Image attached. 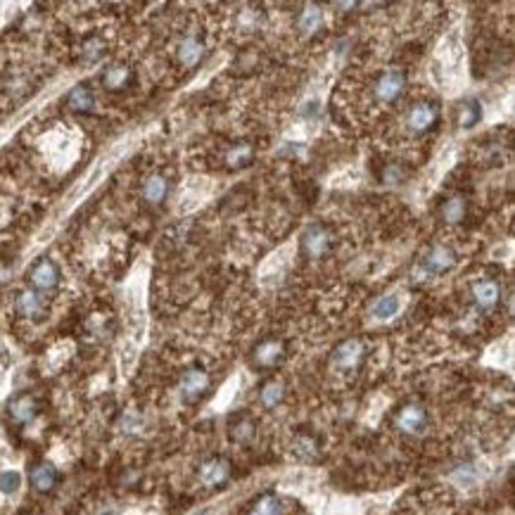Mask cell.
Here are the masks:
<instances>
[{"label": "cell", "instance_id": "cell-1", "mask_svg": "<svg viewBox=\"0 0 515 515\" xmlns=\"http://www.w3.org/2000/svg\"><path fill=\"white\" fill-rule=\"evenodd\" d=\"M397 430H401L404 435H420L425 428H428V413H425L423 406L418 404H408L397 413Z\"/></svg>", "mask_w": 515, "mask_h": 515}, {"label": "cell", "instance_id": "cell-2", "mask_svg": "<svg viewBox=\"0 0 515 515\" xmlns=\"http://www.w3.org/2000/svg\"><path fill=\"white\" fill-rule=\"evenodd\" d=\"M406 88V77L401 72H385L382 77L378 79V84H375V98L380 100V103H394L401 93H404Z\"/></svg>", "mask_w": 515, "mask_h": 515}, {"label": "cell", "instance_id": "cell-3", "mask_svg": "<svg viewBox=\"0 0 515 515\" xmlns=\"http://www.w3.org/2000/svg\"><path fill=\"white\" fill-rule=\"evenodd\" d=\"M29 278H31V285L36 287V292H48V290H53V287H58L60 271L50 259H41L34 268H31Z\"/></svg>", "mask_w": 515, "mask_h": 515}, {"label": "cell", "instance_id": "cell-4", "mask_svg": "<svg viewBox=\"0 0 515 515\" xmlns=\"http://www.w3.org/2000/svg\"><path fill=\"white\" fill-rule=\"evenodd\" d=\"M363 359V344L359 340H347L332 351V366L340 370H354Z\"/></svg>", "mask_w": 515, "mask_h": 515}, {"label": "cell", "instance_id": "cell-5", "mask_svg": "<svg viewBox=\"0 0 515 515\" xmlns=\"http://www.w3.org/2000/svg\"><path fill=\"white\" fill-rule=\"evenodd\" d=\"M456 263V254L454 249L447 247V245H437V247H432L428 256L423 259V271L425 273H444L449 271L451 266Z\"/></svg>", "mask_w": 515, "mask_h": 515}, {"label": "cell", "instance_id": "cell-6", "mask_svg": "<svg viewBox=\"0 0 515 515\" xmlns=\"http://www.w3.org/2000/svg\"><path fill=\"white\" fill-rule=\"evenodd\" d=\"M473 299L480 311H492L501 299V285L496 280H477L473 285Z\"/></svg>", "mask_w": 515, "mask_h": 515}, {"label": "cell", "instance_id": "cell-7", "mask_svg": "<svg viewBox=\"0 0 515 515\" xmlns=\"http://www.w3.org/2000/svg\"><path fill=\"white\" fill-rule=\"evenodd\" d=\"M230 477V466L226 458H209L200 466V480L207 487H219Z\"/></svg>", "mask_w": 515, "mask_h": 515}, {"label": "cell", "instance_id": "cell-8", "mask_svg": "<svg viewBox=\"0 0 515 515\" xmlns=\"http://www.w3.org/2000/svg\"><path fill=\"white\" fill-rule=\"evenodd\" d=\"M209 389V375L200 368H190L181 378V392L185 399H200Z\"/></svg>", "mask_w": 515, "mask_h": 515}, {"label": "cell", "instance_id": "cell-9", "mask_svg": "<svg viewBox=\"0 0 515 515\" xmlns=\"http://www.w3.org/2000/svg\"><path fill=\"white\" fill-rule=\"evenodd\" d=\"M408 126L411 131H416V133H423V131L432 129V124L437 122V107L430 103H420L416 105L411 112H408Z\"/></svg>", "mask_w": 515, "mask_h": 515}, {"label": "cell", "instance_id": "cell-10", "mask_svg": "<svg viewBox=\"0 0 515 515\" xmlns=\"http://www.w3.org/2000/svg\"><path fill=\"white\" fill-rule=\"evenodd\" d=\"M304 249L309 252V256H321L328 252L330 247V235L323 226H311L309 230L304 233Z\"/></svg>", "mask_w": 515, "mask_h": 515}, {"label": "cell", "instance_id": "cell-11", "mask_svg": "<svg viewBox=\"0 0 515 515\" xmlns=\"http://www.w3.org/2000/svg\"><path fill=\"white\" fill-rule=\"evenodd\" d=\"M31 485H34L36 492H50L55 485H58V470L50 463H36L31 468Z\"/></svg>", "mask_w": 515, "mask_h": 515}, {"label": "cell", "instance_id": "cell-12", "mask_svg": "<svg viewBox=\"0 0 515 515\" xmlns=\"http://www.w3.org/2000/svg\"><path fill=\"white\" fill-rule=\"evenodd\" d=\"M280 359H282V344L275 340L261 342L254 349V363L259 368H273L275 363H280Z\"/></svg>", "mask_w": 515, "mask_h": 515}, {"label": "cell", "instance_id": "cell-13", "mask_svg": "<svg viewBox=\"0 0 515 515\" xmlns=\"http://www.w3.org/2000/svg\"><path fill=\"white\" fill-rule=\"evenodd\" d=\"M17 313L24 318H39L43 313V299L36 290H24L17 297Z\"/></svg>", "mask_w": 515, "mask_h": 515}, {"label": "cell", "instance_id": "cell-14", "mask_svg": "<svg viewBox=\"0 0 515 515\" xmlns=\"http://www.w3.org/2000/svg\"><path fill=\"white\" fill-rule=\"evenodd\" d=\"M167 193H169V183H167V178L164 176H150V178L145 181V185H143V200L150 204H159V202H164V197H167Z\"/></svg>", "mask_w": 515, "mask_h": 515}, {"label": "cell", "instance_id": "cell-15", "mask_svg": "<svg viewBox=\"0 0 515 515\" xmlns=\"http://www.w3.org/2000/svg\"><path fill=\"white\" fill-rule=\"evenodd\" d=\"M36 408H39L36 406V399L29 397V394H22V397H17L10 404V418L15 423H29L36 416Z\"/></svg>", "mask_w": 515, "mask_h": 515}, {"label": "cell", "instance_id": "cell-16", "mask_svg": "<svg viewBox=\"0 0 515 515\" xmlns=\"http://www.w3.org/2000/svg\"><path fill=\"white\" fill-rule=\"evenodd\" d=\"M247 515H285V513H282V504L278 496L263 494L261 499H256V504L252 506V511Z\"/></svg>", "mask_w": 515, "mask_h": 515}, {"label": "cell", "instance_id": "cell-17", "mask_svg": "<svg viewBox=\"0 0 515 515\" xmlns=\"http://www.w3.org/2000/svg\"><path fill=\"white\" fill-rule=\"evenodd\" d=\"M399 309H401V301H399L397 297H394V294H389V297H382V299L375 301V306H373V316H375V318H382V321H385V318L397 316Z\"/></svg>", "mask_w": 515, "mask_h": 515}, {"label": "cell", "instance_id": "cell-18", "mask_svg": "<svg viewBox=\"0 0 515 515\" xmlns=\"http://www.w3.org/2000/svg\"><path fill=\"white\" fill-rule=\"evenodd\" d=\"M178 58L183 65H195L200 58H202V46H200L195 39H185L183 43H181V50H178Z\"/></svg>", "mask_w": 515, "mask_h": 515}, {"label": "cell", "instance_id": "cell-19", "mask_svg": "<svg viewBox=\"0 0 515 515\" xmlns=\"http://www.w3.org/2000/svg\"><path fill=\"white\" fill-rule=\"evenodd\" d=\"M259 399H261L263 406H275L282 399V385H280V382H275V380L266 382V385L261 387V392H259Z\"/></svg>", "mask_w": 515, "mask_h": 515}, {"label": "cell", "instance_id": "cell-20", "mask_svg": "<svg viewBox=\"0 0 515 515\" xmlns=\"http://www.w3.org/2000/svg\"><path fill=\"white\" fill-rule=\"evenodd\" d=\"M463 216H466V202H463L461 197H454L444 204V219H447V221L458 223V221H463Z\"/></svg>", "mask_w": 515, "mask_h": 515}, {"label": "cell", "instance_id": "cell-21", "mask_svg": "<svg viewBox=\"0 0 515 515\" xmlns=\"http://www.w3.org/2000/svg\"><path fill=\"white\" fill-rule=\"evenodd\" d=\"M22 485V477L20 473H15V470H5V473H0V492L3 494H15L17 489Z\"/></svg>", "mask_w": 515, "mask_h": 515}, {"label": "cell", "instance_id": "cell-22", "mask_svg": "<svg viewBox=\"0 0 515 515\" xmlns=\"http://www.w3.org/2000/svg\"><path fill=\"white\" fill-rule=\"evenodd\" d=\"M69 105L72 107H77V110H86V107H91L93 105V96H91V91L84 86H79V88H74L72 91V96H69Z\"/></svg>", "mask_w": 515, "mask_h": 515}, {"label": "cell", "instance_id": "cell-23", "mask_svg": "<svg viewBox=\"0 0 515 515\" xmlns=\"http://www.w3.org/2000/svg\"><path fill=\"white\" fill-rule=\"evenodd\" d=\"M249 159H252V148H249V145H237V148L230 150L228 157H226V162H228V164H233V167L247 164Z\"/></svg>", "mask_w": 515, "mask_h": 515}, {"label": "cell", "instance_id": "cell-24", "mask_svg": "<svg viewBox=\"0 0 515 515\" xmlns=\"http://www.w3.org/2000/svg\"><path fill=\"white\" fill-rule=\"evenodd\" d=\"M318 24H321V10L318 8H309V10L301 12V20H299L301 31H313Z\"/></svg>", "mask_w": 515, "mask_h": 515}, {"label": "cell", "instance_id": "cell-25", "mask_svg": "<svg viewBox=\"0 0 515 515\" xmlns=\"http://www.w3.org/2000/svg\"><path fill=\"white\" fill-rule=\"evenodd\" d=\"M294 454L301 458H313L316 456V442H313L311 437H299L297 442H294Z\"/></svg>", "mask_w": 515, "mask_h": 515}]
</instances>
